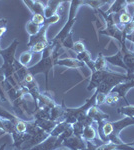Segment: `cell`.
<instances>
[{
	"mask_svg": "<svg viewBox=\"0 0 134 150\" xmlns=\"http://www.w3.org/2000/svg\"><path fill=\"white\" fill-rule=\"evenodd\" d=\"M112 131H113V126H112L110 123H106V124L103 126V132H104V134H105V135L111 134Z\"/></svg>",
	"mask_w": 134,
	"mask_h": 150,
	"instance_id": "4",
	"label": "cell"
},
{
	"mask_svg": "<svg viewBox=\"0 0 134 150\" xmlns=\"http://www.w3.org/2000/svg\"><path fill=\"white\" fill-rule=\"evenodd\" d=\"M19 60H20V63L22 65H27L31 60V54L29 52H24L21 54Z\"/></svg>",
	"mask_w": 134,
	"mask_h": 150,
	"instance_id": "1",
	"label": "cell"
},
{
	"mask_svg": "<svg viewBox=\"0 0 134 150\" xmlns=\"http://www.w3.org/2000/svg\"><path fill=\"white\" fill-rule=\"evenodd\" d=\"M120 21L121 22H128L129 21V17L128 15H126V14H122L120 17Z\"/></svg>",
	"mask_w": 134,
	"mask_h": 150,
	"instance_id": "6",
	"label": "cell"
},
{
	"mask_svg": "<svg viewBox=\"0 0 134 150\" xmlns=\"http://www.w3.org/2000/svg\"><path fill=\"white\" fill-rule=\"evenodd\" d=\"M44 21V18L41 14H35L32 17V22L33 24H41Z\"/></svg>",
	"mask_w": 134,
	"mask_h": 150,
	"instance_id": "3",
	"label": "cell"
},
{
	"mask_svg": "<svg viewBox=\"0 0 134 150\" xmlns=\"http://www.w3.org/2000/svg\"><path fill=\"white\" fill-rule=\"evenodd\" d=\"M84 136H85V138H87L88 140L93 139L94 137H95V132H94V130L92 129L91 127L85 128V130H84Z\"/></svg>",
	"mask_w": 134,
	"mask_h": 150,
	"instance_id": "2",
	"label": "cell"
},
{
	"mask_svg": "<svg viewBox=\"0 0 134 150\" xmlns=\"http://www.w3.org/2000/svg\"><path fill=\"white\" fill-rule=\"evenodd\" d=\"M75 48H76V50H78V51H82V50L84 49V47L82 46V44H80V43H77Z\"/></svg>",
	"mask_w": 134,
	"mask_h": 150,
	"instance_id": "7",
	"label": "cell"
},
{
	"mask_svg": "<svg viewBox=\"0 0 134 150\" xmlns=\"http://www.w3.org/2000/svg\"><path fill=\"white\" fill-rule=\"evenodd\" d=\"M44 47H45L44 43H42V42L36 43V44L34 45V47H33V51H35V52H39V51H41V50L44 49Z\"/></svg>",
	"mask_w": 134,
	"mask_h": 150,
	"instance_id": "5",
	"label": "cell"
}]
</instances>
